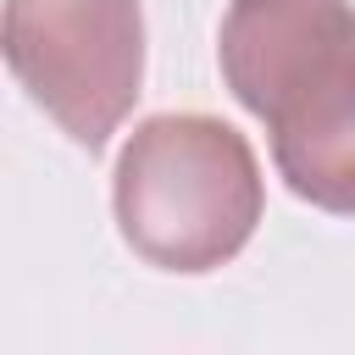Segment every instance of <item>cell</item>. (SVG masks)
I'll list each match as a JSON object with an SVG mask.
<instances>
[{"mask_svg": "<svg viewBox=\"0 0 355 355\" xmlns=\"http://www.w3.org/2000/svg\"><path fill=\"white\" fill-rule=\"evenodd\" d=\"M266 133L277 172L300 200L355 216V61L288 100Z\"/></svg>", "mask_w": 355, "mask_h": 355, "instance_id": "obj_4", "label": "cell"}, {"mask_svg": "<svg viewBox=\"0 0 355 355\" xmlns=\"http://www.w3.org/2000/svg\"><path fill=\"white\" fill-rule=\"evenodd\" d=\"M6 67L67 139L100 150L139 100V0H6Z\"/></svg>", "mask_w": 355, "mask_h": 355, "instance_id": "obj_2", "label": "cell"}, {"mask_svg": "<svg viewBox=\"0 0 355 355\" xmlns=\"http://www.w3.org/2000/svg\"><path fill=\"white\" fill-rule=\"evenodd\" d=\"M116 227L166 272H211L233 261L261 222V172L216 116L166 111L133 128L116 155Z\"/></svg>", "mask_w": 355, "mask_h": 355, "instance_id": "obj_1", "label": "cell"}, {"mask_svg": "<svg viewBox=\"0 0 355 355\" xmlns=\"http://www.w3.org/2000/svg\"><path fill=\"white\" fill-rule=\"evenodd\" d=\"M344 61H355L349 0H233L222 22L227 89L261 122Z\"/></svg>", "mask_w": 355, "mask_h": 355, "instance_id": "obj_3", "label": "cell"}]
</instances>
